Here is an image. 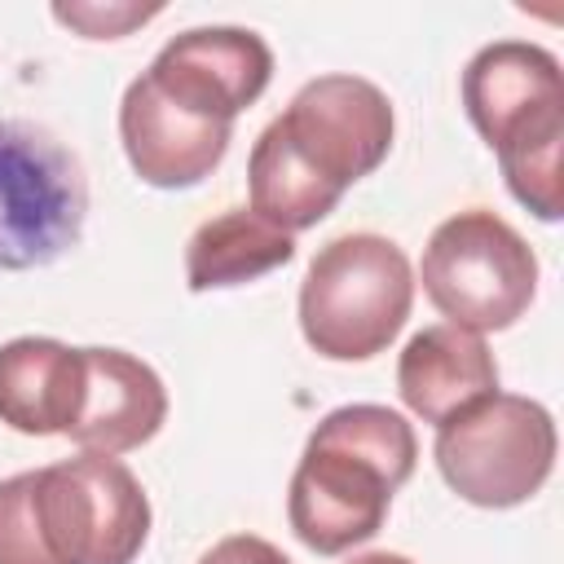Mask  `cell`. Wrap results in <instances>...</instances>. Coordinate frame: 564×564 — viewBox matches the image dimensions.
I'll return each mask as SVG.
<instances>
[{"label": "cell", "mask_w": 564, "mask_h": 564, "mask_svg": "<svg viewBox=\"0 0 564 564\" xmlns=\"http://www.w3.org/2000/svg\"><path fill=\"white\" fill-rule=\"evenodd\" d=\"M150 498L115 454H75L0 480V564H132Z\"/></svg>", "instance_id": "cell-1"}, {"label": "cell", "mask_w": 564, "mask_h": 564, "mask_svg": "<svg viewBox=\"0 0 564 564\" xmlns=\"http://www.w3.org/2000/svg\"><path fill=\"white\" fill-rule=\"evenodd\" d=\"M419 458L414 427L388 405H339L330 410L291 476L286 520L295 538L317 555H344L370 542L392 507V494L410 480Z\"/></svg>", "instance_id": "cell-2"}, {"label": "cell", "mask_w": 564, "mask_h": 564, "mask_svg": "<svg viewBox=\"0 0 564 564\" xmlns=\"http://www.w3.org/2000/svg\"><path fill=\"white\" fill-rule=\"evenodd\" d=\"M471 128L498 154L502 181L538 220L564 216V75L560 57L529 40H494L463 66Z\"/></svg>", "instance_id": "cell-3"}, {"label": "cell", "mask_w": 564, "mask_h": 564, "mask_svg": "<svg viewBox=\"0 0 564 564\" xmlns=\"http://www.w3.org/2000/svg\"><path fill=\"white\" fill-rule=\"evenodd\" d=\"M414 304V269L383 234L330 238L300 282V330L317 357L366 361L383 352Z\"/></svg>", "instance_id": "cell-4"}, {"label": "cell", "mask_w": 564, "mask_h": 564, "mask_svg": "<svg viewBox=\"0 0 564 564\" xmlns=\"http://www.w3.org/2000/svg\"><path fill=\"white\" fill-rule=\"evenodd\" d=\"M423 295L449 326L471 335L516 326L538 295V256L489 207H467L441 220L423 247Z\"/></svg>", "instance_id": "cell-5"}, {"label": "cell", "mask_w": 564, "mask_h": 564, "mask_svg": "<svg viewBox=\"0 0 564 564\" xmlns=\"http://www.w3.org/2000/svg\"><path fill=\"white\" fill-rule=\"evenodd\" d=\"M555 419L542 401L494 392L436 427V467L445 485L489 511L529 502L555 467Z\"/></svg>", "instance_id": "cell-6"}, {"label": "cell", "mask_w": 564, "mask_h": 564, "mask_svg": "<svg viewBox=\"0 0 564 564\" xmlns=\"http://www.w3.org/2000/svg\"><path fill=\"white\" fill-rule=\"evenodd\" d=\"M88 189L75 154L40 123L0 119V269H44L84 238Z\"/></svg>", "instance_id": "cell-7"}, {"label": "cell", "mask_w": 564, "mask_h": 564, "mask_svg": "<svg viewBox=\"0 0 564 564\" xmlns=\"http://www.w3.org/2000/svg\"><path fill=\"white\" fill-rule=\"evenodd\" d=\"M295 167L326 194L344 198L348 185L370 176L392 150V101L361 75H317L269 123Z\"/></svg>", "instance_id": "cell-8"}, {"label": "cell", "mask_w": 564, "mask_h": 564, "mask_svg": "<svg viewBox=\"0 0 564 564\" xmlns=\"http://www.w3.org/2000/svg\"><path fill=\"white\" fill-rule=\"evenodd\" d=\"M145 79L181 110L234 123L269 88L273 53L247 26H194L159 48Z\"/></svg>", "instance_id": "cell-9"}, {"label": "cell", "mask_w": 564, "mask_h": 564, "mask_svg": "<svg viewBox=\"0 0 564 564\" xmlns=\"http://www.w3.org/2000/svg\"><path fill=\"white\" fill-rule=\"evenodd\" d=\"M119 137L132 172L154 189H189L212 176L234 141V123H212L167 101L137 75L119 101Z\"/></svg>", "instance_id": "cell-10"}, {"label": "cell", "mask_w": 564, "mask_h": 564, "mask_svg": "<svg viewBox=\"0 0 564 564\" xmlns=\"http://www.w3.org/2000/svg\"><path fill=\"white\" fill-rule=\"evenodd\" d=\"M84 410L66 432L88 454H128L159 436L167 388L159 370L123 348H84Z\"/></svg>", "instance_id": "cell-11"}, {"label": "cell", "mask_w": 564, "mask_h": 564, "mask_svg": "<svg viewBox=\"0 0 564 564\" xmlns=\"http://www.w3.org/2000/svg\"><path fill=\"white\" fill-rule=\"evenodd\" d=\"M397 392L423 423H449L498 392V361L489 344L463 326H423L397 361Z\"/></svg>", "instance_id": "cell-12"}, {"label": "cell", "mask_w": 564, "mask_h": 564, "mask_svg": "<svg viewBox=\"0 0 564 564\" xmlns=\"http://www.w3.org/2000/svg\"><path fill=\"white\" fill-rule=\"evenodd\" d=\"M84 348L22 335L0 344V423L22 436H66L84 410Z\"/></svg>", "instance_id": "cell-13"}, {"label": "cell", "mask_w": 564, "mask_h": 564, "mask_svg": "<svg viewBox=\"0 0 564 564\" xmlns=\"http://www.w3.org/2000/svg\"><path fill=\"white\" fill-rule=\"evenodd\" d=\"M295 260L291 234L273 229L247 207H229L203 220L185 242V282L189 291H220L256 282Z\"/></svg>", "instance_id": "cell-14"}, {"label": "cell", "mask_w": 564, "mask_h": 564, "mask_svg": "<svg viewBox=\"0 0 564 564\" xmlns=\"http://www.w3.org/2000/svg\"><path fill=\"white\" fill-rule=\"evenodd\" d=\"M159 13L163 4H53V18L88 40H119Z\"/></svg>", "instance_id": "cell-15"}, {"label": "cell", "mask_w": 564, "mask_h": 564, "mask_svg": "<svg viewBox=\"0 0 564 564\" xmlns=\"http://www.w3.org/2000/svg\"><path fill=\"white\" fill-rule=\"evenodd\" d=\"M198 564H291V560H286L269 538L229 533V538H220L212 551H203Z\"/></svg>", "instance_id": "cell-16"}, {"label": "cell", "mask_w": 564, "mask_h": 564, "mask_svg": "<svg viewBox=\"0 0 564 564\" xmlns=\"http://www.w3.org/2000/svg\"><path fill=\"white\" fill-rule=\"evenodd\" d=\"M348 564H414V560L397 555V551H366V555H352Z\"/></svg>", "instance_id": "cell-17"}]
</instances>
